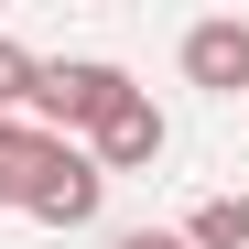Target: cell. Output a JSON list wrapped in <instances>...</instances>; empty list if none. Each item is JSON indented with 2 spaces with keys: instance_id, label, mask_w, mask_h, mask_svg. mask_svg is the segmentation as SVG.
<instances>
[{
  "instance_id": "1",
  "label": "cell",
  "mask_w": 249,
  "mask_h": 249,
  "mask_svg": "<svg viewBox=\"0 0 249 249\" xmlns=\"http://www.w3.org/2000/svg\"><path fill=\"white\" fill-rule=\"evenodd\" d=\"M119 98H130V76H119L108 54H76V65H44V76H33V108H22V119L54 141V130H98Z\"/></svg>"
},
{
  "instance_id": "2",
  "label": "cell",
  "mask_w": 249,
  "mask_h": 249,
  "mask_svg": "<svg viewBox=\"0 0 249 249\" xmlns=\"http://www.w3.org/2000/svg\"><path fill=\"white\" fill-rule=\"evenodd\" d=\"M98 206H108V174H98V162L76 152V141H54L44 184L22 195V217H33V228H98Z\"/></svg>"
},
{
  "instance_id": "3",
  "label": "cell",
  "mask_w": 249,
  "mask_h": 249,
  "mask_svg": "<svg viewBox=\"0 0 249 249\" xmlns=\"http://www.w3.org/2000/svg\"><path fill=\"white\" fill-rule=\"evenodd\" d=\"M162 141H174V130H162V108L130 87V98H119L98 130H87V162H98V174H152V162H162Z\"/></svg>"
},
{
  "instance_id": "4",
  "label": "cell",
  "mask_w": 249,
  "mask_h": 249,
  "mask_svg": "<svg viewBox=\"0 0 249 249\" xmlns=\"http://www.w3.org/2000/svg\"><path fill=\"white\" fill-rule=\"evenodd\" d=\"M184 76L217 87V98H238L249 87V22H195L184 33Z\"/></svg>"
},
{
  "instance_id": "5",
  "label": "cell",
  "mask_w": 249,
  "mask_h": 249,
  "mask_svg": "<svg viewBox=\"0 0 249 249\" xmlns=\"http://www.w3.org/2000/svg\"><path fill=\"white\" fill-rule=\"evenodd\" d=\"M44 162H54V141L33 130V119H0V206H22L44 184Z\"/></svg>"
},
{
  "instance_id": "6",
  "label": "cell",
  "mask_w": 249,
  "mask_h": 249,
  "mask_svg": "<svg viewBox=\"0 0 249 249\" xmlns=\"http://www.w3.org/2000/svg\"><path fill=\"white\" fill-rule=\"evenodd\" d=\"M174 238H184V249H249V206H238V195H206Z\"/></svg>"
},
{
  "instance_id": "7",
  "label": "cell",
  "mask_w": 249,
  "mask_h": 249,
  "mask_svg": "<svg viewBox=\"0 0 249 249\" xmlns=\"http://www.w3.org/2000/svg\"><path fill=\"white\" fill-rule=\"evenodd\" d=\"M33 76H44V65H33L11 33H0V119H22V108H33Z\"/></svg>"
},
{
  "instance_id": "8",
  "label": "cell",
  "mask_w": 249,
  "mask_h": 249,
  "mask_svg": "<svg viewBox=\"0 0 249 249\" xmlns=\"http://www.w3.org/2000/svg\"><path fill=\"white\" fill-rule=\"evenodd\" d=\"M119 249H184L174 228H130V238H119Z\"/></svg>"
}]
</instances>
